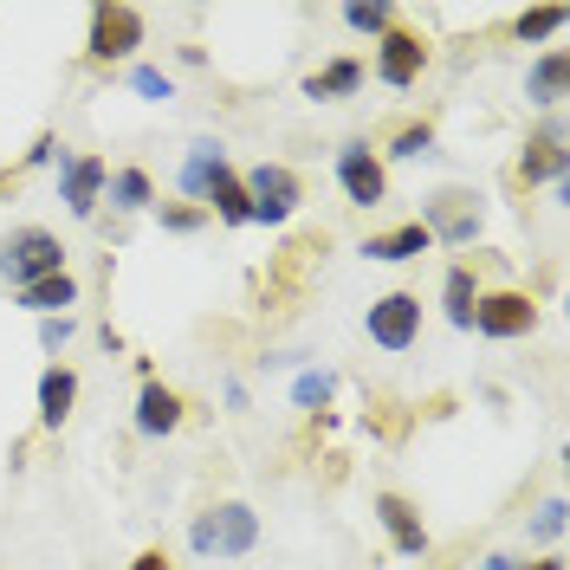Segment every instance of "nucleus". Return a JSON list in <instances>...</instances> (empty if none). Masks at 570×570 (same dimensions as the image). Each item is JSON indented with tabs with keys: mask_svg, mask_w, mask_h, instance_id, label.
Here are the masks:
<instances>
[{
	"mask_svg": "<svg viewBox=\"0 0 570 570\" xmlns=\"http://www.w3.org/2000/svg\"><path fill=\"white\" fill-rule=\"evenodd\" d=\"M519 570H564V558H558V551H544V558H532V564H519Z\"/></svg>",
	"mask_w": 570,
	"mask_h": 570,
	"instance_id": "34",
	"label": "nucleus"
},
{
	"mask_svg": "<svg viewBox=\"0 0 570 570\" xmlns=\"http://www.w3.org/2000/svg\"><path fill=\"white\" fill-rule=\"evenodd\" d=\"M220 163H227V149H220L214 137L188 142V156H181V176H176V181H181V195H188L195 208H202V195H208V176L220 169Z\"/></svg>",
	"mask_w": 570,
	"mask_h": 570,
	"instance_id": "22",
	"label": "nucleus"
},
{
	"mask_svg": "<svg viewBox=\"0 0 570 570\" xmlns=\"http://www.w3.org/2000/svg\"><path fill=\"white\" fill-rule=\"evenodd\" d=\"M240 181H247V202H253V227H285L305 202V181H298L292 163H253Z\"/></svg>",
	"mask_w": 570,
	"mask_h": 570,
	"instance_id": "6",
	"label": "nucleus"
},
{
	"mask_svg": "<svg viewBox=\"0 0 570 570\" xmlns=\"http://www.w3.org/2000/svg\"><path fill=\"white\" fill-rule=\"evenodd\" d=\"M376 156H402V163H422V156H434V124H402L390 137V149H376Z\"/></svg>",
	"mask_w": 570,
	"mask_h": 570,
	"instance_id": "26",
	"label": "nucleus"
},
{
	"mask_svg": "<svg viewBox=\"0 0 570 570\" xmlns=\"http://www.w3.org/2000/svg\"><path fill=\"white\" fill-rule=\"evenodd\" d=\"M512 181H519V188H538V181H551L558 195L570 188V149H564V117H558V110H551V117H544V124H538L525 142H519Z\"/></svg>",
	"mask_w": 570,
	"mask_h": 570,
	"instance_id": "4",
	"label": "nucleus"
},
{
	"mask_svg": "<svg viewBox=\"0 0 570 570\" xmlns=\"http://www.w3.org/2000/svg\"><path fill=\"white\" fill-rule=\"evenodd\" d=\"M538 318H544L538 298L532 292H519V285H493V292L473 298V331L493 337V344H519V337H532Z\"/></svg>",
	"mask_w": 570,
	"mask_h": 570,
	"instance_id": "5",
	"label": "nucleus"
},
{
	"mask_svg": "<svg viewBox=\"0 0 570 570\" xmlns=\"http://www.w3.org/2000/svg\"><path fill=\"white\" fill-rule=\"evenodd\" d=\"M259 544V512L247 499H214L188 519V551L195 558H253Z\"/></svg>",
	"mask_w": 570,
	"mask_h": 570,
	"instance_id": "1",
	"label": "nucleus"
},
{
	"mask_svg": "<svg viewBox=\"0 0 570 570\" xmlns=\"http://www.w3.org/2000/svg\"><path fill=\"white\" fill-rule=\"evenodd\" d=\"M156 220H163V234H202L208 208H195V202H156Z\"/></svg>",
	"mask_w": 570,
	"mask_h": 570,
	"instance_id": "28",
	"label": "nucleus"
},
{
	"mask_svg": "<svg viewBox=\"0 0 570 570\" xmlns=\"http://www.w3.org/2000/svg\"><path fill=\"white\" fill-rule=\"evenodd\" d=\"M105 202L117 214H149V208H156V176H149V169H137V163H124V169H110Z\"/></svg>",
	"mask_w": 570,
	"mask_h": 570,
	"instance_id": "21",
	"label": "nucleus"
},
{
	"mask_svg": "<svg viewBox=\"0 0 570 570\" xmlns=\"http://www.w3.org/2000/svg\"><path fill=\"white\" fill-rule=\"evenodd\" d=\"M59 156H66V142L52 137V130H39V137H33V149H27V163H20V169H39V163H59Z\"/></svg>",
	"mask_w": 570,
	"mask_h": 570,
	"instance_id": "31",
	"label": "nucleus"
},
{
	"mask_svg": "<svg viewBox=\"0 0 570 570\" xmlns=\"http://www.w3.org/2000/svg\"><path fill=\"white\" fill-rule=\"evenodd\" d=\"M137 46H142V7H130V0H98V7H91L85 52H91L98 66H117V59H130Z\"/></svg>",
	"mask_w": 570,
	"mask_h": 570,
	"instance_id": "8",
	"label": "nucleus"
},
{
	"mask_svg": "<svg viewBox=\"0 0 570 570\" xmlns=\"http://www.w3.org/2000/svg\"><path fill=\"white\" fill-rule=\"evenodd\" d=\"M363 331H370L376 351H390V356L415 351V344H422V298H415V292H383V298H370Z\"/></svg>",
	"mask_w": 570,
	"mask_h": 570,
	"instance_id": "7",
	"label": "nucleus"
},
{
	"mask_svg": "<svg viewBox=\"0 0 570 570\" xmlns=\"http://www.w3.org/2000/svg\"><path fill=\"white\" fill-rule=\"evenodd\" d=\"M363 78H370V66H363L356 52H337V59H324V66L305 78V98H312V105H344V98L363 91Z\"/></svg>",
	"mask_w": 570,
	"mask_h": 570,
	"instance_id": "15",
	"label": "nucleus"
},
{
	"mask_svg": "<svg viewBox=\"0 0 570 570\" xmlns=\"http://www.w3.org/2000/svg\"><path fill=\"white\" fill-rule=\"evenodd\" d=\"M105 181H110L105 156H91V149H66L59 156V202H66L71 220H91L105 208Z\"/></svg>",
	"mask_w": 570,
	"mask_h": 570,
	"instance_id": "10",
	"label": "nucleus"
},
{
	"mask_svg": "<svg viewBox=\"0 0 570 570\" xmlns=\"http://www.w3.org/2000/svg\"><path fill=\"white\" fill-rule=\"evenodd\" d=\"M428 227V240L434 247H473L480 240V227H487V202L473 195V188H441V195H428L422 214H415Z\"/></svg>",
	"mask_w": 570,
	"mask_h": 570,
	"instance_id": "3",
	"label": "nucleus"
},
{
	"mask_svg": "<svg viewBox=\"0 0 570 570\" xmlns=\"http://www.w3.org/2000/svg\"><path fill=\"white\" fill-rule=\"evenodd\" d=\"M98 344H105V356H124V331L117 324H98Z\"/></svg>",
	"mask_w": 570,
	"mask_h": 570,
	"instance_id": "33",
	"label": "nucleus"
},
{
	"mask_svg": "<svg viewBox=\"0 0 570 570\" xmlns=\"http://www.w3.org/2000/svg\"><path fill=\"white\" fill-rule=\"evenodd\" d=\"M33 409H39V428H46V434H59V428L71 422V409H78V370H71V363H46V370H39Z\"/></svg>",
	"mask_w": 570,
	"mask_h": 570,
	"instance_id": "14",
	"label": "nucleus"
},
{
	"mask_svg": "<svg viewBox=\"0 0 570 570\" xmlns=\"http://www.w3.org/2000/svg\"><path fill=\"white\" fill-rule=\"evenodd\" d=\"M331 395H337V370L305 363V370L292 376V409H312V415H324V409H331Z\"/></svg>",
	"mask_w": 570,
	"mask_h": 570,
	"instance_id": "23",
	"label": "nucleus"
},
{
	"mask_svg": "<svg viewBox=\"0 0 570 570\" xmlns=\"http://www.w3.org/2000/svg\"><path fill=\"white\" fill-rule=\"evenodd\" d=\"M564 512H570V505H564L558 493H551V499H544V505L532 512V525H525V532H532L538 544H558V538H564V525H570Z\"/></svg>",
	"mask_w": 570,
	"mask_h": 570,
	"instance_id": "29",
	"label": "nucleus"
},
{
	"mask_svg": "<svg viewBox=\"0 0 570 570\" xmlns=\"http://www.w3.org/2000/svg\"><path fill=\"white\" fill-rule=\"evenodd\" d=\"M130 91H137L142 105H169L176 98V78L163 66H130Z\"/></svg>",
	"mask_w": 570,
	"mask_h": 570,
	"instance_id": "27",
	"label": "nucleus"
},
{
	"mask_svg": "<svg viewBox=\"0 0 570 570\" xmlns=\"http://www.w3.org/2000/svg\"><path fill=\"white\" fill-rule=\"evenodd\" d=\"M337 188H344L351 208H383V202H390V169H383V156L370 149V137L337 142Z\"/></svg>",
	"mask_w": 570,
	"mask_h": 570,
	"instance_id": "9",
	"label": "nucleus"
},
{
	"mask_svg": "<svg viewBox=\"0 0 570 570\" xmlns=\"http://www.w3.org/2000/svg\"><path fill=\"white\" fill-rule=\"evenodd\" d=\"M13 181H20V169H0V202L13 195Z\"/></svg>",
	"mask_w": 570,
	"mask_h": 570,
	"instance_id": "36",
	"label": "nucleus"
},
{
	"mask_svg": "<svg viewBox=\"0 0 570 570\" xmlns=\"http://www.w3.org/2000/svg\"><path fill=\"white\" fill-rule=\"evenodd\" d=\"M130 570H176V564H169V551H163V544H149V551L130 558Z\"/></svg>",
	"mask_w": 570,
	"mask_h": 570,
	"instance_id": "32",
	"label": "nucleus"
},
{
	"mask_svg": "<svg viewBox=\"0 0 570 570\" xmlns=\"http://www.w3.org/2000/svg\"><path fill=\"white\" fill-rule=\"evenodd\" d=\"M480 292H487L480 273H473L466 259H454V266H448V279H441V312H448L454 331H473V298H480Z\"/></svg>",
	"mask_w": 570,
	"mask_h": 570,
	"instance_id": "20",
	"label": "nucleus"
},
{
	"mask_svg": "<svg viewBox=\"0 0 570 570\" xmlns=\"http://www.w3.org/2000/svg\"><path fill=\"white\" fill-rule=\"evenodd\" d=\"M344 27L363 33V39H383L395 27V7L390 0H356V7H344Z\"/></svg>",
	"mask_w": 570,
	"mask_h": 570,
	"instance_id": "25",
	"label": "nucleus"
},
{
	"mask_svg": "<svg viewBox=\"0 0 570 570\" xmlns=\"http://www.w3.org/2000/svg\"><path fill=\"white\" fill-rule=\"evenodd\" d=\"M480 570H519V558H505V551H493V558H487Z\"/></svg>",
	"mask_w": 570,
	"mask_h": 570,
	"instance_id": "35",
	"label": "nucleus"
},
{
	"mask_svg": "<svg viewBox=\"0 0 570 570\" xmlns=\"http://www.w3.org/2000/svg\"><path fill=\"white\" fill-rule=\"evenodd\" d=\"M564 7H532V13H519L512 20V33H519V46H551V39L564 33Z\"/></svg>",
	"mask_w": 570,
	"mask_h": 570,
	"instance_id": "24",
	"label": "nucleus"
},
{
	"mask_svg": "<svg viewBox=\"0 0 570 570\" xmlns=\"http://www.w3.org/2000/svg\"><path fill=\"white\" fill-rule=\"evenodd\" d=\"M13 305H20V312H33V318H66L71 305H78V279H71V266H66V273H52V279L20 285V292H13Z\"/></svg>",
	"mask_w": 570,
	"mask_h": 570,
	"instance_id": "19",
	"label": "nucleus"
},
{
	"mask_svg": "<svg viewBox=\"0 0 570 570\" xmlns=\"http://www.w3.org/2000/svg\"><path fill=\"white\" fill-rule=\"evenodd\" d=\"M564 78H570V59H564V46H544L532 66H525V105H538L544 117L564 105Z\"/></svg>",
	"mask_w": 570,
	"mask_h": 570,
	"instance_id": "17",
	"label": "nucleus"
},
{
	"mask_svg": "<svg viewBox=\"0 0 570 570\" xmlns=\"http://www.w3.org/2000/svg\"><path fill=\"white\" fill-rule=\"evenodd\" d=\"M428 39L422 33H409V27H390V33L376 39V78L390 85V91H409V85H422V71H428Z\"/></svg>",
	"mask_w": 570,
	"mask_h": 570,
	"instance_id": "12",
	"label": "nucleus"
},
{
	"mask_svg": "<svg viewBox=\"0 0 570 570\" xmlns=\"http://www.w3.org/2000/svg\"><path fill=\"white\" fill-rule=\"evenodd\" d=\"M376 505V525H383V538H390V551L395 558H409V564H422L428 558V519H422V505L415 499H402V493H376L370 499Z\"/></svg>",
	"mask_w": 570,
	"mask_h": 570,
	"instance_id": "11",
	"label": "nucleus"
},
{
	"mask_svg": "<svg viewBox=\"0 0 570 570\" xmlns=\"http://www.w3.org/2000/svg\"><path fill=\"white\" fill-rule=\"evenodd\" d=\"M71 337H78V318H71V312H66V318H39V351L59 356V351L71 344Z\"/></svg>",
	"mask_w": 570,
	"mask_h": 570,
	"instance_id": "30",
	"label": "nucleus"
},
{
	"mask_svg": "<svg viewBox=\"0 0 570 570\" xmlns=\"http://www.w3.org/2000/svg\"><path fill=\"white\" fill-rule=\"evenodd\" d=\"M52 273H66V240L52 234V227H13L7 240H0V279L13 285H33V279H52Z\"/></svg>",
	"mask_w": 570,
	"mask_h": 570,
	"instance_id": "2",
	"label": "nucleus"
},
{
	"mask_svg": "<svg viewBox=\"0 0 570 570\" xmlns=\"http://www.w3.org/2000/svg\"><path fill=\"white\" fill-rule=\"evenodd\" d=\"M130 422H137L142 441H169V434L188 422V402H181L163 376H149V383L137 390V415H130Z\"/></svg>",
	"mask_w": 570,
	"mask_h": 570,
	"instance_id": "13",
	"label": "nucleus"
},
{
	"mask_svg": "<svg viewBox=\"0 0 570 570\" xmlns=\"http://www.w3.org/2000/svg\"><path fill=\"white\" fill-rule=\"evenodd\" d=\"M202 208H208V220H220V227H253L247 181H240V169H234V163H220V169L208 176V195H202Z\"/></svg>",
	"mask_w": 570,
	"mask_h": 570,
	"instance_id": "16",
	"label": "nucleus"
},
{
	"mask_svg": "<svg viewBox=\"0 0 570 570\" xmlns=\"http://www.w3.org/2000/svg\"><path fill=\"white\" fill-rule=\"evenodd\" d=\"M428 247H434V240H428L422 220H402L390 234H370V240H363V259H376V266H409V259H422Z\"/></svg>",
	"mask_w": 570,
	"mask_h": 570,
	"instance_id": "18",
	"label": "nucleus"
}]
</instances>
